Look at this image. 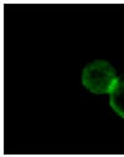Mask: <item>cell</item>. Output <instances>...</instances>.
Wrapping results in <instances>:
<instances>
[{
    "instance_id": "cell-1",
    "label": "cell",
    "mask_w": 124,
    "mask_h": 157,
    "mask_svg": "<svg viewBox=\"0 0 124 157\" xmlns=\"http://www.w3.org/2000/svg\"><path fill=\"white\" fill-rule=\"evenodd\" d=\"M118 81L115 69L106 61L91 62L82 72V84L94 94H109Z\"/></svg>"
},
{
    "instance_id": "cell-2",
    "label": "cell",
    "mask_w": 124,
    "mask_h": 157,
    "mask_svg": "<svg viewBox=\"0 0 124 157\" xmlns=\"http://www.w3.org/2000/svg\"><path fill=\"white\" fill-rule=\"evenodd\" d=\"M109 95V103L112 109L124 119V79L118 81Z\"/></svg>"
}]
</instances>
